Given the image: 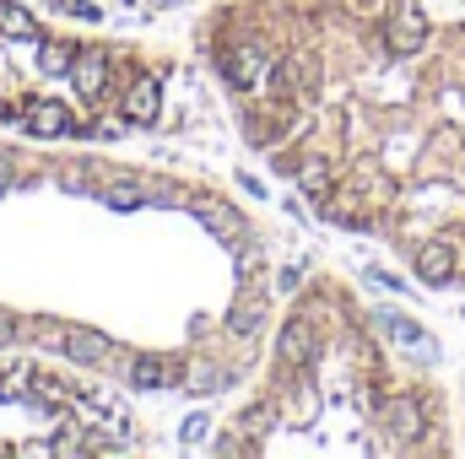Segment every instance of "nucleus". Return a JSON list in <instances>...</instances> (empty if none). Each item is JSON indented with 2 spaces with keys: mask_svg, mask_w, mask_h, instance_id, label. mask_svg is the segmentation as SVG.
Masks as SVG:
<instances>
[{
  "mask_svg": "<svg viewBox=\"0 0 465 459\" xmlns=\"http://www.w3.org/2000/svg\"><path fill=\"white\" fill-rule=\"evenodd\" d=\"M357 76L341 82V151L325 217L390 238L422 287L465 292V22L417 0H341Z\"/></svg>",
  "mask_w": 465,
  "mask_h": 459,
  "instance_id": "nucleus-1",
  "label": "nucleus"
},
{
  "mask_svg": "<svg viewBox=\"0 0 465 459\" xmlns=\"http://www.w3.org/2000/svg\"><path fill=\"white\" fill-rule=\"evenodd\" d=\"M265 71H271V54L260 44H232L228 54H223V76H228L232 87H260Z\"/></svg>",
  "mask_w": 465,
  "mask_h": 459,
  "instance_id": "nucleus-2",
  "label": "nucleus"
},
{
  "mask_svg": "<svg viewBox=\"0 0 465 459\" xmlns=\"http://www.w3.org/2000/svg\"><path fill=\"white\" fill-rule=\"evenodd\" d=\"M27 130H33V135H44V141H60V135H71L76 124H71V109H65V103L44 98V103H33V109H27Z\"/></svg>",
  "mask_w": 465,
  "mask_h": 459,
  "instance_id": "nucleus-3",
  "label": "nucleus"
},
{
  "mask_svg": "<svg viewBox=\"0 0 465 459\" xmlns=\"http://www.w3.org/2000/svg\"><path fill=\"white\" fill-rule=\"evenodd\" d=\"M157 109H163V87H157L152 76H146V82H135V87L124 93V103H119V114L130 119V124H152Z\"/></svg>",
  "mask_w": 465,
  "mask_h": 459,
  "instance_id": "nucleus-4",
  "label": "nucleus"
},
{
  "mask_svg": "<svg viewBox=\"0 0 465 459\" xmlns=\"http://www.w3.org/2000/svg\"><path fill=\"white\" fill-rule=\"evenodd\" d=\"M71 82L82 87V98H98V93L109 87V60H104L98 49H87V54H76V65H71Z\"/></svg>",
  "mask_w": 465,
  "mask_h": 459,
  "instance_id": "nucleus-5",
  "label": "nucleus"
},
{
  "mask_svg": "<svg viewBox=\"0 0 465 459\" xmlns=\"http://www.w3.org/2000/svg\"><path fill=\"white\" fill-rule=\"evenodd\" d=\"M195 217H201L206 228L217 232L228 249H243V243H249V228H243V217H232V211H223V206H201V200H195Z\"/></svg>",
  "mask_w": 465,
  "mask_h": 459,
  "instance_id": "nucleus-6",
  "label": "nucleus"
},
{
  "mask_svg": "<svg viewBox=\"0 0 465 459\" xmlns=\"http://www.w3.org/2000/svg\"><path fill=\"white\" fill-rule=\"evenodd\" d=\"M104 206H109V211H141V206H157V195H146V190H135V184H109V190H104Z\"/></svg>",
  "mask_w": 465,
  "mask_h": 459,
  "instance_id": "nucleus-7",
  "label": "nucleus"
},
{
  "mask_svg": "<svg viewBox=\"0 0 465 459\" xmlns=\"http://www.w3.org/2000/svg\"><path fill=\"white\" fill-rule=\"evenodd\" d=\"M163 384H168V362H157V356L130 362V389H163Z\"/></svg>",
  "mask_w": 465,
  "mask_h": 459,
  "instance_id": "nucleus-8",
  "label": "nucleus"
},
{
  "mask_svg": "<svg viewBox=\"0 0 465 459\" xmlns=\"http://www.w3.org/2000/svg\"><path fill=\"white\" fill-rule=\"evenodd\" d=\"M71 65H76V49L71 44H44L38 49V71L44 76H71Z\"/></svg>",
  "mask_w": 465,
  "mask_h": 459,
  "instance_id": "nucleus-9",
  "label": "nucleus"
},
{
  "mask_svg": "<svg viewBox=\"0 0 465 459\" xmlns=\"http://www.w3.org/2000/svg\"><path fill=\"white\" fill-rule=\"evenodd\" d=\"M0 33H5V38H33L38 22H33L22 5H0Z\"/></svg>",
  "mask_w": 465,
  "mask_h": 459,
  "instance_id": "nucleus-10",
  "label": "nucleus"
},
{
  "mask_svg": "<svg viewBox=\"0 0 465 459\" xmlns=\"http://www.w3.org/2000/svg\"><path fill=\"white\" fill-rule=\"evenodd\" d=\"M65 351H71L76 362H104V336H93V330H76Z\"/></svg>",
  "mask_w": 465,
  "mask_h": 459,
  "instance_id": "nucleus-11",
  "label": "nucleus"
},
{
  "mask_svg": "<svg viewBox=\"0 0 465 459\" xmlns=\"http://www.w3.org/2000/svg\"><path fill=\"white\" fill-rule=\"evenodd\" d=\"M228 330L232 336H254V330H260V303H238L228 314Z\"/></svg>",
  "mask_w": 465,
  "mask_h": 459,
  "instance_id": "nucleus-12",
  "label": "nucleus"
},
{
  "mask_svg": "<svg viewBox=\"0 0 465 459\" xmlns=\"http://www.w3.org/2000/svg\"><path fill=\"white\" fill-rule=\"evenodd\" d=\"M206 433H212V422H206V416H190V422L179 427V438H184L190 449H195V444H206Z\"/></svg>",
  "mask_w": 465,
  "mask_h": 459,
  "instance_id": "nucleus-13",
  "label": "nucleus"
},
{
  "mask_svg": "<svg viewBox=\"0 0 465 459\" xmlns=\"http://www.w3.org/2000/svg\"><path fill=\"white\" fill-rule=\"evenodd\" d=\"M11 336H16V319H11V314H0V346L11 341Z\"/></svg>",
  "mask_w": 465,
  "mask_h": 459,
  "instance_id": "nucleus-14",
  "label": "nucleus"
},
{
  "mask_svg": "<svg viewBox=\"0 0 465 459\" xmlns=\"http://www.w3.org/2000/svg\"><path fill=\"white\" fill-rule=\"evenodd\" d=\"M460 433H465V400H460ZM460 444H465V438H460Z\"/></svg>",
  "mask_w": 465,
  "mask_h": 459,
  "instance_id": "nucleus-15",
  "label": "nucleus"
},
{
  "mask_svg": "<svg viewBox=\"0 0 465 459\" xmlns=\"http://www.w3.org/2000/svg\"><path fill=\"white\" fill-rule=\"evenodd\" d=\"M5 119H11V109H5V103H0V124H5Z\"/></svg>",
  "mask_w": 465,
  "mask_h": 459,
  "instance_id": "nucleus-16",
  "label": "nucleus"
},
{
  "mask_svg": "<svg viewBox=\"0 0 465 459\" xmlns=\"http://www.w3.org/2000/svg\"><path fill=\"white\" fill-rule=\"evenodd\" d=\"M152 5H168V0H152Z\"/></svg>",
  "mask_w": 465,
  "mask_h": 459,
  "instance_id": "nucleus-17",
  "label": "nucleus"
}]
</instances>
